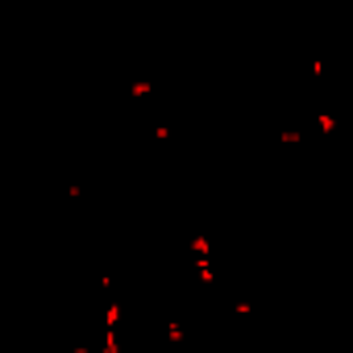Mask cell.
I'll return each mask as SVG.
<instances>
[{
	"label": "cell",
	"instance_id": "8992f818",
	"mask_svg": "<svg viewBox=\"0 0 353 353\" xmlns=\"http://www.w3.org/2000/svg\"><path fill=\"white\" fill-rule=\"evenodd\" d=\"M129 96H133V100H145V96H154V83H145V79H137V83L129 88Z\"/></svg>",
	"mask_w": 353,
	"mask_h": 353
},
{
	"label": "cell",
	"instance_id": "5b68a950",
	"mask_svg": "<svg viewBox=\"0 0 353 353\" xmlns=\"http://www.w3.org/2000/svg\"><path fill=\"white\" fill-rule=\"evenodd\" d=\"M316 129H320V133H328V137H332V133H336V129H341V121H336V117H332V112H316Z\"/></svg>",
	"mask_w": 353,
	"mask_h": 353
},
{
	"label": "cell",
	"instance_id": "3957f363",
	"mask_svg": "<svg viewBox=\"0 0 353 353\" xmlns=\"http://www.w3.org/2000/svg\"><path fill=\"white\" fill-rule=\"evenodd\" d=\"M162 332H166V341H170V345H183V341H188L183 320H166V324H162Z\"/></svg>",
	"mask_w": 353,
	"mask_h": 353
},
{
	"label": "cell",
	"instance_id": "6da1fadb",
	"mask_svg": "<svg viewBox=\"0 0 353 353\" xmlns=\"http://www.w3.org/2000/svg\"><path fill=\"white\" fill-rule=\"evenodd\" d=\"M192 266H196V279H200V287H204V291H212V287H216V266H212V258H196Z\"/></svg>",
	"mask_w": 353,
	"mask_h": 353
},
{
	"label": "cell",
	"instance_id": "7a4b0ae2",
	"mask_svg": "<svg viewBox=\"0 0 353 353\" xmlns=\"http://www.w3.org/2000/svg\"><path fill=\"white\" fill-rule=\"evenodd\" d=\"M188 250H192V262H196V258H212V237H208V233H192Z\"/></svg>",
	"mask_w": 353,
	"mask_h": 353
},
{
	"label": "cell",
	"instance_id": "9c48e42d",
	"mask_svg": "<svg viewBox=\"0 0 353 353\" xmlns=\"http://www.w3.org/2000/svg\"><path fill=\"white\" fill-rule=\"evenodd\" d=\"M154 141H170V125H154Z\"/></svg>",
	"mask_w": 353,
	"mask_h": 353
},
{
	"label": "cell",
	"instance_id": "52a82bcc",
	"mask_svg": "<svg viewBox=\"0 0 353 353\" xmlns=\"http://www.w3.org/2000/svg\"><path fill=\"white\" fill-rule=\"evenodd\" d=\"M279 141H283V145H299V141H303V133H299V129H283V133H279Z\"/></svg>",
	"mask_w": 353,
	"mask_h": 353
},
{
	"label": "cell",
	"instance_id": "ba28073f",
	"mask_svg": "<svg viewBox=\"0 0 353 353\" xmlns=\"http://www.w3.org/2000/svg\"><path fill=\"white\" fill-rule=\"evenodd\" d=\"M229 307H233V312H237V316H245V320H250V316H254V303H250V299H233V303H229Z\"/></svg>",
	"mask_w": 353,
	"mask_h": 353
},
{
	"label": "cell",
	"instance_id": "277c9868",
	"mask_svg": "<svg viewBox=\"0 0 353 353\" xmlns=\"http://www.w3.org/2000/svg\"><path fill=\"white\" fill-rule=\"evenodd\" d=\"M100 353H125V349H121V332H117V328H104V332H100Z\"/></svg>",
	"mask_w": 353,
	"mask_h": 353
}]
</instances>
